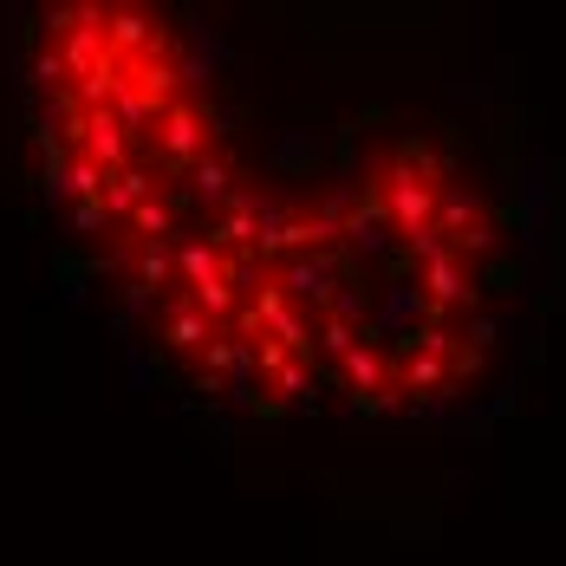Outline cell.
<instances>
[{
  "label": "cell",
  "instance_id": "obj_1",
  "mask_svg": "<svg viewBox=\"0 0 566 566\" xmlns=\"http://www.w3.org/2000/svg\"><path fill=\"white\" fill-rule=\"evenodd\" d=\"M40 189L144 371L234 423L326 410V130L268 124L202 27L72 7L33 27Z\"/></svg>",
  "mask_w": 566,
  "mask_h": 566
},
{
  "label": "cell",
  "instance_id": "obj_2",
  "mask_svg": "<svg viewBox=\"0 0 566 566\" xmlns=\"http://www.w3.org/2000/svg\"><path fill=\"white\" fill-rule=\"evenodd\" d=\"M547 268V164L502 85L326 124L319 300L333 417L365 430L489 417L534 352Z\"/></svg>",
  "mask_w": 566,
  "mask_h": 566
}]
</instances>
